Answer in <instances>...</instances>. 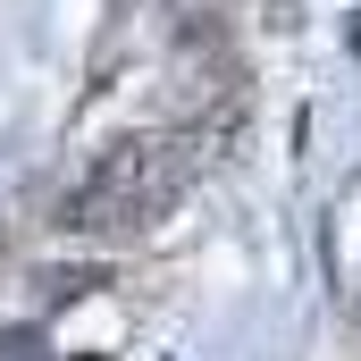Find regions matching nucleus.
I'll list each match as a JSON object with an SVG mask.
<instances>
[{
	"label": "nucleus",
	"mask_w": 361,
	"mask_h": 361,
	"mask_svg": "<svg viewBox=\"0 0 361 361\" xmlns=\"http://www.w3.org/2000/svg\"><path fill=\"white\" fill-rule=\"evenodd\" d=\"M193 177V160H185L177 143H109L101 160H92L85 177L68 185V202H59V227L68 235H101V227H143V219H160L169 202L185 193Z\"/></svg>",
	"instance_id": "1"
},
{
	"label": "nucleus",
	"mask_w": 361,
	"mask_h": 361,
	"mask_svg": "<svg viewBox=\"0 0 361 361\" xmlns=\"http://www.w3.org/2000/svg\"><path fill=\"white\" fill-rule=\"evenodd\" d=\"M235 143H244V101H219V109H202V118L177 135V152L193 160V169H219V160H235Z\"/></svg>",
	"instance_id": "2"
},
{
	"label": "nucleus",
	"mask_w": 361,
	"mask_h": 361,
	"mask_svg": "<svg viewBox=\"0 0 361 361\" xmlns=\"http://www.w3.org/2000/svg\"><path fill=\"white\" fill-rule=\"evenodd\" d=\"M42 286H51L59 302H76V294H92V286H109V269H51Z\"/></svg>",
	"instance_id": "3"
},
{
	"label": "nucleus",
	"mask_w": 361,
	"mask_h": 361,
	"mask_svg": "<svg viewBox=\"0 0 361 361\" xmlns=\"http://www.w3.org/2000/svg\"><path fill=\"white\" fill-rule=\"evenodd\" d=\"M0 361H51L34 328H0Z\"/></svg>",
	"instance_id": "4"
}]
</instances>
